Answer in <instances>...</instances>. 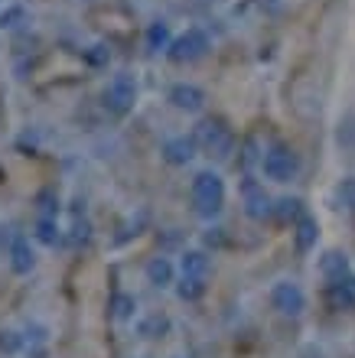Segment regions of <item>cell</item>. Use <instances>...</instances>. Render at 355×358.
<instances>
[{
	"mask_svg": "<svg viewBox=\"0 0 355 358\" xmlns=\"http://www.w3.org/2000/svg\"><path fill=\"white\" fill-rule=\"evenodd\" d=\"M29 267H33V251H29V241H27V238H17V241H13V271L27 273Z\"/></svg>",
	"mask_w": 355,
	"mask_h": 358,
	"instance_id": "4fadbf2b",
	"label": "cell"
},
{
	"mask_svg": "<svg viewBox=\"0 0 355 358\" xmlns=\"http://www.w3.org/2000/svg\"><path fill=\"white\" fill-rule=\"evenodd\" d=\"M346 271H349V261L339 255V251H329V255L323 257V273H326V277L339 280V277H346Z\"/></svg>",
	"mask_w": 355,
	"mask_h": 358,
	"instance_id": "9a60e30c",
	"label": "cell"
},
{
	"mask_svg": "<svg viewBox=\"0 0 355 358\" xmlns=\"http://www.w3.org/2000/svg\"><path fill=\"white\" fill-rule=\"evenodd\" d=\"M329 300H333V306H339V310H352L355 306V277H339V280L329 283Z\"/></svg>",
	"mask_w": 355,
	"mask_h": 358,
	"instance_id": "9c48e42d",
	"label": "cell"
},
{
	"mask_svg": "<svg viewBox=\"0 0 355 358\" xmlns=\"http://www.w3.org/2000/svg\"><path fill=\"white\" fill-rule=\"evenodd\" d=\"M134 98H137V82H134L131 76H114L111 85H108V92H104V104L111 108V111H127L134 104Z\"/></svg>",
	"mask_w": 355,
	"mask_h": 358,
	"instance_id": "8992f818",
	"label": "cell"
},
{
	"mask_svg": "<svg viewBox=\"0 0 355 358\" xmlns=\"http://www.w3.org/2000/svg\"><path fill=\"white\" fill-rule=\"evenodd\" d=\"M261 170L271 182H290L300 173V157L290 147H271L261 157Z\"/></svg>",
	"mask_w": 355,
	"mask_h": 358,
	"instance_id": "3957f363",
	"label": "cell"
},
{
	"mask_svg": "<svg viewBox=\"0 0 355 358\" xmlns=\"http://www.w3.org/2000/svg\"><path fill=\"white\" fill-rule=\"evenodd\" d=\"M193 206H196V212L202 218H212L222 212L225 206V182L218 173L206 170L199 173L196 179H193Z\"/></svg>",
	"mask_w": 355,
	"mask_h": 358,
	"instance_id": "6da1fadb",
	"label": "cell"
},
{
	"mask_svg": "<svg viewBox=\"0 0 355 358\" xmlns=\"http://www.w3.org/2000/svg\"><path fill=\"white\" fill-rule=\"evenodd\" d=\"M277 212H281V218H303V208H300V199H281L277 202Z\"/></svg>",
	"mask_w": 355,
	"mask_h": 358,
	"instance_id": "d6986e66",
	"label": "cell"
},
{
	"mask_svg": "<svg viewBox=\"0 0 355 358\" xmlns=\"http://www.w3.org/2000/svg\"><path fill=\"white\" fill-rule=\"evenodd\" d=\"M206 273H209V257L202 255V251L183 255V277H202V280H206Z\"/></svg>",
	"mask_w": 355,
	"mask_h": 358,
	"instance_id": "7c38bea8",
	"label": "cell"
},
{
	"mask_svg": "<svg viewBox=\"0 0 355 358\" xmlns=\"http://www.w3.org/2000/svg\"><path fill=\"white\" fill-rule=\"evenodd\" d=\"M202 290H206V280H202V277H183V287H179V293H183L186 300H196Z\"/></svg>",
	"mask_w": 355,
	"mask_h": 358,
	"instance_id": "ac0fdd59",
	"label": "cell"
},
{
	"mask_svg": "<svg viewBox=\"0 0 355 358\" xmlns=\"http://www.w3.org/2000/svg\"><path fill=\"white\" fill-rule=\"evenodd\" d=\"M271 208H274V202H271V196L264 192V186H258L254 179H248V182H244V212L251 218H267Z\"/></svg>",
	"mask_w": 355,
	"mask_h": 358,
	"instance_id": "52a82bcc",
	"label": "cell"
},
{
	"mask_svg": "<svg viewBox=\"0 0 355 358\" xmlns=\"http://www.w3.org/2000/svg\"><path fill=\"white\" fill-rule=\"evenodd\" d=\"M163 153L169 163H189L196 157V137H173V141H167Z\"/></svg>",
	"mask_w": 355,
	"mask_h": 358,
	"instance_id": "30bf717a",
	"label": "cell"
},
{
	"mask_svg": "<svg viewBox=\"0 0 355 358\" xmlns=\"http://www.w3.org/2000/svg\"><path fill=\"white\" fill-rule=\"evenodd\" d=\"M316 235H319L316 222H313L309 215L300 218V222H297V251H300V255H307L309 248L316 245Z\"/></svg>",
	"mask_w": 355,
	"mask_h": 358,
	"instance_id": "8fae6325",
	"label": "cell"
},
{
	"mask_svg": "<svg viewBox=\"0 0 355 358\" xmlns=\"http://www.w3.org/2000/svg\"><path fill=\"white\" fill-rule=\"evenodd\" d=\"M336 199L342 202L346 208H355V176L352 179H342L336 189Z\"/></svg>",
	"mask_w": 355,
	"mask_h": 358,
	"instance_id": "e0dca14e",
	"label": "cell"
},
{
	"mask_svg": "<svg viewBox=\"0 0 355 358\" xmlns=\"http://www.w3.org/2000/svg\"><path fill=\"white\" fill-rule=\"evenodd\" d=\"M209 36H206V29H199V27H189L183 36H176L173 43H169L167 49V56L176 62V66H183V62H199V59L209 52Z\"/></svg>",
	"mask_w": 355,
	"mask_h": 358,
	"instance_id": "7a4b0ae2",
	"label": "cell"
},
{
	"mask_svg": "<svg viewBox=\"0 0 355 358\" xmlns=\"http://www.w3.org/2000/svg\"><path fill=\"white\" fill-rule=\"evenodd\" d=\"M20 20H23V10H20V7H13V10H7V13L0 17V27H17Z\"/></svg>",
	"mask_w": 355,
	"mask_h": 358,
	"instance_id": "ffe728a7",
	"label": "cell"
},
{
	"mask_svg": "<svg viewBox=\"0 0 355 358\" xmlns=\"http://www.w3.org/2000/svg\"><path fill=\"white\" fill-rule=\"evenodd\" d=\"M169 101L176 104L179 111H199L202 104H206V92L196 85H186V82H179V85L169 88Z\"/></svg>",
	"mask_w": 355,
	"mask_h": 358,
	"instance_id": "ba28073f",
	"label": "cell"
},
{
	"mask_svg": "<svg viewBox=\"0 0 355 358\" xmlns=\"http://www.w3.org/2000/svg\"><path fill=\"white\" fill-rule=\"evenodd\" d=\"M196 143H202L215 157H228V150H232V134L225 131L218 121H202L196 127Z\"/></svg>",
	"mask_w": 355,
	"mask_h": 358,
	"instance_id": "277c9868",
	"label": "cell"
},
{
	"mask_svg": "<svg viewBox=\"0 0 355 358\" xmlns=\"http://www.w3.org/2000/svg\"><path fill=\"white\" fill-rule=\"evenodd\" d=\"M271 303H274V310H281L284 316H300L303 306H307V296H303V290H300L297 283L281 280L271 290Z\"/></svg>",
	"mask_w": 355,
	"mask_h": 358,
	"instance_id": "5b68a950",
	"label": "cell"
},
{
	"mask_svg": "<svg viewBox=\"0 0 355 358\" xmlns=\"http://www.w3.org/2000/svg\"><path fill=\"white\" fill-rule=\"evenodd\" d=\"M147 273H150V280L160 283V287L173 280V267H169V261H163V257H157V261L147 267Z\"/></svg>",
	"mask_w": 355,
	"mask_h": 358,
	"instance_id": "2e32d148",
	"label": "cell"
},
{
	"mask_svg": "<svg viewBox=\"0 0 355 358\" xmlns=\"http://www.w3.org/2000/svg\"><path fill=\"white\" fill-rule=\"evenodd\" d=\"M39 238H43V241H53V222H43V225H39Z\"/></svg>",
	"mask_w": 355,
	"mask_h": 358,
	"instance_id": "44dd1931",
	"label": "cell"
},
{
	"mask_svg": "<svg viewBox=\"0 0 355 358\" xmlns=\"http://www.w3.org/2000/svg\"><path fill=\"white\" fill-rule=\"evenodd\" d=\"M147 49H150V52L169 49V27H167V23H153V27L147 29Z\"/></svg>",
	"mask_w": 355,
	"mask_h": 358,
	"instance_id": "5bb4252c",
	"label": "cell"
}]
</instances>
